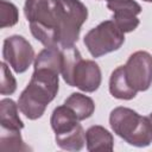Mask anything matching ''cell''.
<instances>
[{"mask_svg": "<svg viewBox=\"0 0 152 152\" xmlns=\"http://www.w3.org/2000/svg\"><path fill=\"white\" fill-rule=\"evenodd\" d=\"M113 132L127 144L146 147L152 142V124L148 116H142L128 107H116L109 114Z\"/></svg>", "mask_w": 152, "mask_h": 152, "instance_id": "obj_3", "label": "cell"}, {"mask_svg": "<svg viewBox=\"0 0 152 152\" xmlns=\"http://www.w3.org/2000/svg\"><path fill=\"white\" fill-rule=\"evenodd\" d=\"M87 18L88 8L81 0H58L59 45L62 48L75 45Z\"/></svg>", "mask_w": 152, "mask_h": 152, "instance_id": "obj_4", "label": "cell"}, {"mask_svg": "<svg viewBox=\"0 0 152 152\" xmlns=\"http://www.w3.org/2000/svg\"><path fill=\"white\" fill-rule=\"evenodd\" d=\"M50 124L55 135H61L76 128L80 125V120L72 109L63 103L53 109L50 118Z\"/></svg>", "mask_w": 152, "mask_h": 152, "instance_id": "obj_10", "label": "cell"}, {"mask_svg": "<svg viewBox=\"0 0 152 152\" xmlns=\"http://www.w3.org/2000/svg\"><path fill=\"white\" fill-rule=\"evenodd\" d=\"M55 140L58 147L65 151H81L84 147L86 144V132L80 124L76 128L72 131L61 134V135H55Z\"/></svg>", "mask_w": 152, "mask_h": 152, "instance_id": "obj_16", "label": "cell"}, {"mask_svg": "<svg viewBox=\"0 0 152 152\" xmlns=\"http://www.w3.org/2000/svg\"><path fill=\"white\" fill-rule=\"evenodd\" d=\"M83 43L89 53L99 58L119 50L125 43V33L113 19L104 20L86 33Z\"/></svg>", "mask_w": 152, "mask_h": 152, "instance_id": "obj_5", "label": "cell"}, {"mask_svg": "<svg viewBox=\"0 0 152 152\" xmlns=\"http://www.w3.org/2000/svg\"><path fill=\"white\" fill-rule=\"evenodd\" d=\"M63 64V53L62 49L57 46H50L43 49L37 56L33 62L34 69H49L61 74Z\"/></svg>", "mask_w": 152, "mask_h": 152, "instance_id": "obj_14", "label": "cell"}, {"mask_svg": "<svg viewBox=\"0 0 152 152\" xmlns=\"http://www.w3.org/2000/svg\"><path fill=\"white\" fill-rule=\"evenodd\" d=\"M64 104L72 109V112L76 114V116L80 121L90 118L95 112V103H94L93 99L82 93L70 94L65 99Z\"/></svg>", "mask_w": 152, "mask_h": 152, "instance_id": "obj_15", "label": "cell"}, {"mask_svg": "<svg viewBox=\"0 0 152 152\" xmlns=\"http://www.w3.org/2000/svg\"><path fill=\"white\" fill-rule=\"evenodd\" d=\"M59 74L49 69H34L26 88L18 99L20 112L30 120L43 116L48 104L59 89Z\"/></svg>", "mask_w": 152, "mask_h": 152, "instance_id": "obj_1", "label": "cell"}, {"mask_svg": "<svg viewBox=\"0 0 152 152\" xmlns=\"http://www.w3.org/2000/svg\"><path fill=\"white\" fill-rule=\"evenodd\" d=\"M142 1H145V2H152V0H142Z\"/></svg>", "mask_w": 152, "mask_h": 152, "instance_id": "obj_21", "label": "cell"}, {"mask_svg": "<svg viewBox=\"0 0 152 152\" xmlns=\"http://www.w3.org/2000/svg\"><path fill=\"white\" fill-rule=\"evenodd\" d=\"M148 119H150V121H151V124H152V113H150V115H148Z\"/></svg>", "mask_w": 152, "mask_h": 152, "instance_id": "obj_20", "label": "cell"}, {"mask_svg": "<svg viewBox=\"0 0 152 152\" xmlns=\"http://www.w3.org/2000/svg\"><path fill=\"white\" fill-rule=\"evenodd\" d=\"M86 145L89 152L113 151L114 138L112 133L103 126L94 125L86 131Z\"/></svg>", "mask_w": 152, "mask_h": 152, "instance_id": "obj_11", "label": "cell"}, {"mask_svg": "<svg viewBox=\"0 0 152 152\" xmlns=\"http://www.w3.org/2000/svg\"><path fill=\"white\" fill-rule=\"evenodd\" d=\"M2 58L17 74L25 72L34 62V50L30 42L19 34H13L4 40Z\"/></svg>", "mask_w": 152, "mask_h": 152, "instance_id": "obj_6", "label": "cell"}, {"mask_svg": "<svg viewBox=\"0 0 152 152\" xmlns=\"http://www.w3.org/2000/svg\"><path fill=\"white\" fill-rule=\"evenodd\" d=\"M107 8L113 12V20L124 33L134 31L140 20L137 17L142 8L135 0H107Z\"/></svg>", "mask_w": 152, "mask_h": 152, "instance_id": "obj_9", "label": "cell"}, {"mask_svg": "<svg viewBox=\"0 0 152 152\" xmlns=\"http://www.w3.org/2000/svg\"><path fill=\"white\" fill-rule=\"evenodd\" d=\"M8 66L10 65L6 62L1 63V82H0L1 95H12L17 90V81Z\"/></svg>", "mask_w": 152, "mask_h": 152, "instance_id": "obj_19", "label": "cell"}, {"mask_svg": "<svg viewBox=\"0 0 152 152\" xmlns=\"http://www.w3.org/2000/svg\"><path fill=\"white\" fill-rule=\"evenodd\" d=\"M24 14L34 39L45 48L59 45L58 0H26Z\"/></svg>", "mask_w": 152, "mask_h": 152, "instance_id": "obj_2", "label": "cell"}, {"mask_svg": "<svg viewBox=\"0 0 152 152\" xmlns=\"http://www.w3.org/2000/svg\"><path fill=\"white\" fill-rule=\"evenodd\" d=\"M131 87L137 91H146L152 84V55L139 50L133 52L124 65Z\"/></svg>", "mask_w": 152, "mask_h": 152, "instance_id": "obj_7", "label": "cell"}, {"mask_svg": "<svg viewBox=\"0 0 152 152\" xmlns=\"http://www.w3.org/2000/svg\"><path fill=\"white\" fill-rule=\"evenodd\" d=\"M19 20L18 7L7 0H0V27H12Z\"/></svg>", "mask_w": 152, "mask_h": 152, "instance_id": "obj_18", "label": "cell"}, {"mask_svg": "<svg viewBox=\"0 0 152 152\" xmlns=\"http://www.w3.org/2000/svg\"><path fill=\"white\" fill-rule=\"evenodd\" d=\"M64 82L84 93H94L100 88L102 82L101 69L95 61L83 59L81 57L76 61Z\"/></svg>", "mask_w": 152, "mask_h": 152, "instance_id": "obj_8", "label": "cell"}, {"mask_svg": "<svg viewBox=\"0 0 152 152\" xmlns=\"http://www.w3.org/2000/svg\"><path fill=\"white\" fill-rule=\"evenodd\" d=\"M19 107L12 99H2L0 101V127L6 129L24 128V122L19 116Z\"/></svg>", "mask_w": 152, "mask_h": 152, "instance_id": "obj_13", "label": "cell"}, {"mask_svg": "<svg viewBox=\"0 0 152 152\" xmlns=\"http://www.w3.org/2000/svg\"><path fill=\"white\" fill-rule=\"evenodd\" d=\"M106 1H107V0H106Z\"/></svg>", "mask_w": 152, "mask_h": 152, "instance_id": "obj_22", "label": "cell"}, {"mask_svg": "<svg viewBox=\"0 0 152 152\" xmlns=\"http://www.w3.org/2000/svg\"><path fill=\"white\" fill-rule=\"evenodd\" d=\"M0 147L2 151H30L31 148L24 142L20 131L6 129L0 131Z\"/></svg>", "mask_w": 152, "mask_h": 152, "instance_id": "obj_17", "label": "cell"}, {"mask_svg": "<svg viewBox=\"0 0 152 152\" xmlns=\"http://www.w3.org/2000/svg\"><path fill=\"white\" fill-rule=\"evenodd\" d=\"M109 93L113 97L119 100H132L137 96V90H134L127 81L125 75L124 65H119L113 70L109 77Z\"/></svg>", "mask_w": 152, "mask_h": 152, "instance_id": "obj_12", "label": "cell"}]
</instances>
